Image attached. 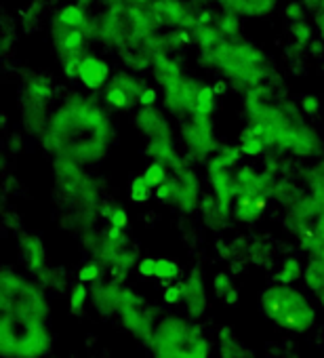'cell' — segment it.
I'll return each instance as SVG.
<instances>
[{
	"label": "cell",
	"instance_id": "1",
	"mask_svg": "<svg viewBox=\"0 0 324 358\" xmlns=\"http://www.w3.org/2000/svg\"><path fill=\"white\" fill-rule=\"evenodd\" d=\"M114 139V122L101 99L70 91L51 112L49 127L38 141L53 158L91 166L108 158Z\"/></svg>",
	"mask_w": 324,
	"mask_h": 358
},
{
	"label": "cell",
	"instance_id": "2",
	"mask_svg": "<svg viewBox=\"0 0 324 358\" xmlns=\"http://www.w3.org/2000/svg\"><path fill=\"white\" fill-rule=\"evenodd\" d=\"M272 83L251 89L242 97V108L253 133H257L270 150L297 158L318 156L322 139L314 127L305 122V116L297 101L274 99Z\"/></svg>",
	"mask_w": 324,
	"mask_h": 358
},
{
	"label": "cell",
	"instance_id": "3",
	"mask_svg": "<svg viewBox=\"0 0 324 358\" xmlns=\"http://www.w3.org/2000/svg\"><path fill=\"white\" fill-rule=\"evenodd\" d=\"M198 66L221 74L242 95L272 78V59L267 53L240 36L223 38L211 51H198Z\"/></svg>",
	"mask_w": 324,
	"mask_h": 358
},
{
	"label": "cell",
	"instance_id": "4",
	"mask_svg": "<svg viewBox=\"0 0 324 358\" xmlns=\"http://www.w3.org/2000/svg\"><path fill=\"white\" fill-rule=\"evenodd\" d=\"M152 358H211L213 343L192 318L169 314L158 318L147 343Z\"/></svg>",
	"mask_w": 324,
	"mask_h": 358
},
{
	"label": "cell",
	"instance_id": "5",
	"mask_svg": "<svg viewBox=\"0 0 324 358\" xmlns=\"http://www.w3.org/2000/svg\"><path fill=\"white\" fill-rule=\"evenodd\" d=\"M259 312L267 322L293 335H305L318 322L316 303L295 285L265 287L259 295Z\"/></svg>",
	"mask_w": 324,
	"mask_h": 358
},
{
	"label": "cell",
	"instance_id": "6",
	"mask_svg": "<svg viewBox=\"0 0 324 358\" xmlns=\"http://www.w3.org/2000/svg\"><path fill=\"white\" fill-rule=\"evenodd\" d=\"M0 314L49 322L51 301L47 297V289L32 276H24L9 266L3 268L0 272Z\"/></svg>",
	"mask_w": 324,
	"mask_h": 358
},
{
	"label": "cell",
	"instance_id": "7",
	"mask_svg": "<svg viewBox=\"0 0 324 358\" xmlns=\"http://www.w3.org/2000/svg\"><path fill=\"white\" fill-rule=\"evenodd\" d=\"M53 350L49 322L0 314V356L3 358H45Z\"/></svg>",
	"mask_w": 324,
	"mask_h": 358
},
{
	"label": "cell",
	"instance_id": "8",
	"mask_svg": "<svg viewBox=\"0 0 324 358\" xmlns=\"http://www.w3.org/2000/svg\"><path fill=\"white\" fill-rule=\"evenodd\" d=\"M240 158L242 152L238 145H221L207 162V179L211 186V196L217 201L221 211L230 217H232V205L236 201L234 177Z\"/></svg>",
	"mask_w": 324,
	"mask_h": 358
},
{
	"label": "cell",
	"instance_id": "9",
	"mask_svg": "<svg viewBox=\"0 0 324 358\" xmlns=\"http://www.w3.org/2000/svg\"><path fill=\"white\" fill-rule=\"evenodd\" d=\"M116 318L120 320L122 329L133 335L141 343H149L154 327H156V312L154 308L133 289L124 287L120 289V301L116 310Z\"/></svg>",
	"mask_w": 324,
	"mask_h": 358
},
{
	"label": "cell",
	"instance_id": "10",
	"mask_svg": "<svg viewBox=\"0 0 324 358\" xmlns=\"http://www.w3.org/2000/svg\"><path fill=\"white\" fill-rule=\"evenodd\" d=\"M179 137L184 156L190 162H209V158L221 148L215 131V120L209 116H190L179 124Z\"/></svg>",
	"mask_w": 324,
	"mask_h": 358
},
{
	"label": "cell",
	"instance_id": "11",
	"mask_svg": "<svg viewBox=\"0 0 324 358\" xmlns=\"http://www.w3.org/2000/svg\"><path fill=\"white\" fill-rule=\"evenodd\" d=\"M17 249H20V259H22L24 268L28 270V274L34 280H38L45 289L55 287V272L49 268V253H47V247L40 241V236L22 234Z\"/></svg>",
	"mask_w": 324,
	"mask_h": 358
},
{
	"label": "cell",
	"instance_id": "12",
	"mask_svg": "<svg viewBox=\"0 0 324 358\" xmlns=\"http://www.w3.org/2000/svg\"><path fill=\"white\" fill-rule=\"evenodd\" d=\"M202 87H205V83L200 78L186 74L177 85L162 91V103H165V110L171 116H175L179 122L190 118L196 110L198 93Z\"/></svg>",
	"mask_w": 324,
	"mask_h": 358
},
{
	"label": "cell",
	"instance_id": "13",
	"mask_svg": "<svg viewBox=\"0 0 324 358\" xmlns=\"http://www.w3.org/2000/svg\"><path fill=\"white\" fill-rule=\"evenodd\" d=\"M152 15L156 24L162 28H184V30H194L196 24V7L190 0H156L152 5Z\"/></svg>",
	"mask_w": 324,
	"mask_h": 358
},
{
	"label": "cell",
	"instance_id": "14",
	"mask_svg": "<svg viewBox=\"0 0 324 358\" xmlns=\"http://www.w3.org/2000/svg\"><path fill=\"white\" fill-rule=\"evenodd\" d=\"M133 127L143 135L145 143L160 141V139H175L173 124L169 116L162 112L158 106L154 108H139L133 114Z\"/></svg>",
	"mask_w": 324,
	"mask_h": 358
},
{
	"label": "cell",
	"instance_id": "15",
	"mask_svg": "<svg viewBox=\"0 0 324 358\" xmlns=\"http://www.w3.org/2000/svg\"><path fill=\"white\" fill-rule=\"evenodd\" d=\"M112 66L105 57L97 55V53H84L80 64H78V83L91 91V93H97V91H103L110 83H112Z\"/></svg>",
	"mask_w": 324,
	"mask_h": 358
},
{
	"label": "cell",
	"instance_id": "16",
	"mask_svg": "<svg viewBox=\"0 0 324 358\" xmlns=\"http://www.w3.org/2000/svg\"><path fill=\"white\" fill-rule=\"evenodd\" d=\"M179 285H182V293H184L182 303H184L186 316L192 320L202 318L209 310V293H207L202 274L198 270H194L184 280H179Z\"/></svg>",
	"mask_w": 324,
	"mask_h": 358
},
{
	"label": "cell",
	"instance_id": "17",
	"mask_svg": "<svg viewBox=\"0 0 324 358\" xmlns=\"http://www.w3.org/2000/svg\"><path fill=\"white\" fill-rule=\"evenodd\" d=\"M49 36H51L53 49H55V53L59 55V59L78 57V55L89 53V51H87L89 38L82 34V30H72V28H66V26L57 24L55 20H51Z\"/></svg>",
	"mask_w": 324,
	"mask_h": 358
},
{
	"label": "cell",
	"instance_id": "18",
	"mask_svg": "<svg viewBox=\"0 0 324 358\" xmlns=\"http://www.w3.org/2000/svg\"><path fill=\"white\" fill-rule=\"evenodd\" d=\"M171 175L177 179V184H179V199H177L175 209L182 211V213H192V211L200 209V203H202V199H200L202 186H200L198 175L190 169V164L186 162L182 169L173 171Z\"/></svg>",
	"mask_w": 324,
	"mask_h": 358
},
{
	"label": "cell",
	"instance_id": "19",
	"mask_svg": "<svg viewBox=\"0 0 324 358\" xmlns=\"http://www.w3.org/2000/svg\"><path fill=\"white\" fill-rule=\"evenodd\" d=\"M149 72H152L156 87H160L162 91L177 85L186 76L184 62L179 55H158V57H154Z\"/></svg>",
	"mask_w": 324,
	"mask_h": 358
},
{
	"label": "cell",
	"instance_id": "20",
	"mask_svg": "<svg viewBox=\"0 0 324 358\" xmlns=\"http://www.w3.org/2000/svg\"><path fill=\"white\" fill-rule=\"evenodd\" d=\"M122 285L118 280H99L91 289V303L103 318L116 316Z\"/></svg>",
	"mask_w": 324,
	"mask_h": 358
},
{
	"label": "cell",
	"instance_id": "21",
	"mask_svg": "<svg viewBox=\"0 0 324 358\" xmlns=\"http://www.w3.org/2000/svg\"><path fill=\"white\" fill-rule=\"evenodd\" d=\"M270 201H272L270 196H257V194L236 196V201L232 205V217L238 224H253L265 213Z\"/></svg>",
	"mask_w": 324,
	"mask_h": 358
},
{
	"label": "cell",
	"instance_id": "22",
	"mask_svg": "<svg viewBox=\"0 0 324 358\" xmlns=\"http://www.w3.org/2000/svg\"><path fill=\"white\" fill-rule=\"evenodd\" d=\"M217 358H257V352L249 348L234 329L221 327L217 331Z\"/></svg>",
	"mask_w": 324,
	"mask_h": 358
},
{
	"label": "cell",
	"instance_id": "23",
	"mask_svg": "<svg viewBox=\"0 0 324 358\" xmlns=\"http://www.w3.org/2000/svg\"><path fill=\"white\" fill-rule=\"evenodd\" d=\"M20 97L36 101V103H43V106H51L53 99H55V83L47 74H30L24 80Z\"/></svg>",
	"mask_w": 324,
	"mask_h": 358
},
{
	"label": "cell",
	"instance_id": "24",
	"mask_svg": "<svg viewBox=\"0 0 324 358\" xmlns=\"http://www.w3.org/2000/svg\"><path fill=\"white\" fill-rule=\"evenodd\" d=\"M303 285L314 295L316 303H320L324 308V253L314 255L305 262Z\"/></svg>",
	"mask_w": 324,
	"mask_h": 358
},
{
	"label": "cell",
	"instance_id": "25",
	"mask_svg": "<svg viewBox=\"0 0 324 358\" xmlns=\"http://www.w3.org/2000/svg\"><path fill=\"white\" fill-rule=\"evenodd\" d=\"M57 24L66 26V28H72V30H82L87 26V22L91 20L89 11L84 7H80L78 3H64L55 13L53 17Z\"/></svg>",
	"mask_w": 324,
	"mask_h": 358
},
{
	"label": "cell",
	"instance_id": "26",
	"mask_svg": "<svg viewBox=\"0 0 324 358\" xmlns=\"http://www.w3.org/2000/svg\"><path fill=\"white\" fill-rule=\"evenodd\" d=\"M101 101L105 108L116 110V112H131L137 103V99H133L126 91H122L120 87H116L114 83H110L103 91H101Z\"/></svg>",
	"mask_w": 324,
	"mask_h": 358
},
{
	"label": "cell",
	"instance_id": "27",
	"mask_svg": "<svg viewBox=\"0 0 324 358\" xmlns=\"http://www.w3.org/2000/svg\"><path fill=\"white\" fill-rule=\"evenodd\" d=\"M118 57L122 59L124 70L135 72V74L149 72L152 64H154V57L143 49H122V51H118Z\"/></svg>",
	"mask_w": 324,
	"mask_h": 358
},
{
	"label": "cell",
	"instance_id": "28",
	"mask_svg": "<svg viewBox=\"0 0 324 358\" xmlns=\"http://www.w3.org/2000/svg\"><path fill=\"white\" fill-rule=\"evenodd\" d=\"M112 83H114L116 87H120L122 91H126L133 99H137V103H139V95H141L143 89L149 85V83H145L139 74L128 72V70H118V72H114Z\"/></svg>",
	"mask_w": 324,
	"mask_h": 358
},
{
	"label": "cell",
	"instance_id": "29",
	"mask_svg": "<svg viewBox=\"0 0 324 358\" xmlns=\"http://www.w3.org/2000/svg\"><path fill=\"white\" fill-rule=\"evenodd\" d=\"M303 270H305V264L299 259V257H286L280 268L276 270L274 274V280L278 285H295L297 280H303Z\"/></svg>",
	"mask_w": 324,
	"mask_h": 358
},
{
	"label": "cell",
	"instance_id": "30",
	"mask_svg": "<svg viewBox=\"0 0 324 358\" xmlns=\"http://www.w3.org/2000/svg\"><path fill=\"white\" fill-rule=\"evenodd\" d=\"M236 145L240 148L242 156H249V158H259V156H263V152L267 150V145L263 143V139H261L257 133H253V129H251L249 124L240 131L238 143H236Z\"/></svg>",
	"mask_w": 324,
	"mask_h": 358
},
{
	"label": "cell",
	"instance_id": "31",
	"mask_svg": "<svg viewBox=\"0 0 324 358\" xmlns=\"http://www.w3.org/2000/svg\"><path fill=\"white\" fill-rule=\"evenodd\" d=\"M192 38L198 51H211L223 41V34L219 32L217 26H196L192 30Z\"/></svg>",
	"mask_w": 324,
	"mask_h": 358
},
{
	"label": "cell",
	"instance_id": "32",
	"mask_svg": "<svg viewBox=\"0 0 324 358\" xmlns=\"http://www.w3.org/2000/svg\"><path fill=\"white\" fill-rule=\"evenodd\" d=\"M278 7V0H242V5L238 7V15L242 17H267L274 13Z\"/></svg>",
	"mask_w": 324,
	"mask_h": 358
},
{
	"label": "cell",
	"instance_id": "33",
	"mask_svg": "<svg viewBox=\"0 0 324 358\" xmlns=\"http://www.w3.org/2000/svg\"><path fill=\"white\" fill-rule=\"evenodd\" d=\"M288 36H290V43L305 49L316 41V28L311 22H297V24H288Z\"/></svg>",
	"mask_w": 324,
	"mask_h": 358
},
{
	"label": "cell",
	"instance_id": "34",
	"mask_svg": "<svg viewBox=\"0 0 324 358\" xmlns=\"http://www.w3.org/2000/svg\"><path fill=\"white\" fill-rule=\"evenodd\" d=\"M215 26L219 28L223 38H238L242 30V15H238L236 11H221L217 13Z\"/></svg>",
	"mask_w": 324,
	"mask_h": 358
},
{
	"label": "cell",
	"instance_id": "35",
	"mask_svg": "<svg viewBox=\"0 0 324 358\" xmlns=\"http://www.w3.org/2000/svg\"><path fill=\"white\" fill-rule=\"evenodd\" d=\"M162 34H165V43H167L169 55H177V53H182L184 49H188L190 45H194L192 32H190V30H184V28L167 30V32H162Z\"/></svg>",
	"mask_w": 324,
	"mask_h": 358
},
{
	"label": "cell",
	"instance_id": "36",
	"mask_svg": "<svg viewBox=\"0 0 324 358\" xmlns=\"http://www.w3.org/2000/svg\"><path fill=\"white\" fill-rule=\"evenodd\" d=\"M141 175L145 177V182L149 184V188L156 192L162 184H167L169 179H171V169L165 166L162 162H149V164L143 169Z\"/></svg>",
	"mask_w": 324,
	"mask_h": 358
},
{
	"label": "cell",
	"instance_id": "37",
	"mask_svg": "<svg viewBox=\"0 0 324 358\" xmlns=\"http://www.w3.org/2000/svg\"><path fill=\"white\" fill-rule=\"evenodd\" d=\"M182 278V268L177 262L169 259V257H158L156 262V280L165 282V285H173Z\"/></svg>",
	"mask_w": 324,
	"mask_h": 358
},
{
	"label": "cell",
	"instance_id": "38",
	"mask_svg": "<svg viewBox=\"0 0 324 358\" xmlns=\"http://www.w3.org/2000/svg\"><path fill=\"white\" fill-rule=\"evenodd\" d=\"M215 110H217V93L213 91V85H207V83H205V87H202L200 93H198V101H196L194 114L213 118V116H215ZM194 114H192V116H194Z\"/></svg>",
	"mask_w": 324,
	"mask_h": 358
},
{
	"label": "cell",
	"instance_id": "39",
	"mask_svg": "<svg viewBox=\"0 0 324 358\" xmlns=\"http://www.w3.org/2000/svg\"><path fill=\"white\" fill-rule=\"evenodd\" d=\"M154 196V190L149 188V184L145 182L143 175H137L131 179L128 184V199L135 203V205H147Z\"/></svg>",
	"mask_w": 324,
	"mask_h": 358
},
{
	"label": "cell",
	"instance_id": "40",
	"mask_svg": "<svg viewBox=\"0 0 324 358\" xmlns=\"http://www.w3.org/2000/svg\"><path fill=\"white\" fill-rule=\"evenodd\" d=\"M99 215L112 226V228H120L124 230L128 226V213L124 207H118V205H99Z\"/></svg>",
	"mask_w": 324,
	"mask_h": 358
},
{
	"label": "cell",
	"instance_id": "41",
	"mask_svg": "<svg viewBox=\"0 0 324 358\" xmlns=\"http://www.w3.org/2000/svg\"><path fill=\"white\" fill-rule=\"evenodd\" d=\"M91 299V289H87V285L78 282L72 287L70 291V297H68V303H70V312L72 314H82L84 308H87V301Z\"/></svg>",
	"mask_w": 324,
	"mask_h": 358
},
{
	"label": "cell",
	"instance_id": "42",
	"mask_svg": "<svg viewBox=\"0 0 324 358\" xmlns=\"http://www.w3.org/2000/svg\"><path fill=\"white\" fill-rule=\"evenodd\" d=\"M154 199L158 201V203H162V205H171V207H175L177 205V199H179V184H177V179L171 175V179L167 184H162L156 192H154Z\"/></svg>",
	"mask_w": 324,
	"mask_h": 358
},
{
	"label": "cell",
	"instance_id": "43",
	"mask_svg": "<svg viewBox=\"0 0 324 358\" xmlns=\"http://www.w3.org/2000/svg\"><path fill=\"white\" fill-rule=\"evenodd\" d=\"M103 272H105V268L97 259H91V262H87V264H82L78 268V282H82V285H95V282L101 280Z\"/></svg>",
	"mask_w": 324,
	"mask_h": 358
},
{
	"label": "cell",
	"instance_id": "44",
	"mask_svg": "<svg viewBox=\"0 0 324 358\" xmlns=\"http://www.w3.org/2000/svg\"><path fill=\"white\" fill-rule=\"evenodd\" d=\"M234 291H236V285H234V280H232V276L228 272L221 270V272H217L213 276V293H215V297L226 301V297L232 295Z\"/></svg>",
	"mask_w": 324,
	"mask_h": 358
},
{
	"label": "cell",
	"instance_id": "45",
	"mask_svg": "<svg viewBox=\"0 0 324 358\" xmlns=\"http://www.w3.org/2000/svg\"><path fill=\"white\" fill-rule=\"evenodd\" d=\"M282 17L288 24H297V22H305L307 20V9L301 0H288V3L282 7Z\"/></svg>",
	"mask_w": 324,
	"mask_h": 358
},
{
	"label": "cell",
	"instance_id": "46",
	"mask_svg": "<svg viewBox=\"0 0 324 358\" xmlns=\"http://www.w3.org/2000/svg\"><path fill=\"white\" fill-rule=\"evenodd\" d=\"M299 108H301V112H303V116H307V118H314V116H318L320 114V110H322V99L318 97V95H314V93H303L301 97H299Z\"/></svg>",
	"mask_w": 324,
	"mask_h": 358
},
{
	"label": "cell",
	"instance_id": "47",
	"mask_svg": "<svg viewBox=\"0 0 324 358\" xmlns=\"http://www.w3.org/2000/svg\"><path fill=\"white\" fill-rule=\"evenodd\" d=\"M162 301L167 306H179L184 301V293H182V285L179 282H173V285H167L165 291H162Z\"/></svg>",
	"mask_w": 324,
	"mask_h": 358
},
{
	"label": "cell",
	"instance_id": "48",
	"mask_svg": "<svg viewBox=\"0 0 324 358\" xmlns=\"http://www.w3.org/2000/svg\"><path fill=\"white\" fill-rule=\"evenodd\" d=\"M158 99H160L158 87L147 85V87L143 89V93L139 95V108H154V106H158Z\"/></svg>",
	"mask_w": 324,
	"mask_h": 358
},
{
	"label": "cell",
	"instance_id": "49",
	"mask_svg": "<svg viewBox=\"0 0 324 358\" xmlns=\"http://www.w3.org/2000/svg\"><path fill=\"white\" fill-rule=\"evenodd\" d=\"M156 262L158 257H143L137 262V274L141 278H156Z\"/></svg>",
	"mask_w": 324,
	"mask_h": 358
},
{
	"label": "cell",
	"instance_id": "50",
	"mask_svg": "<svg viewBox=\"0 0 324 358\" xmlns=\"http://www.w3.org/2000/svg\"><path fill=\"white\" fill-rule=\"evenodd\" d=\"M215 22H217V13L211 7L196 9V24L198 26H215Z\"/></svg>",
	"mask_w": 324,
	"mask_h": 358
},
{
	"label": "cell",
	"instance_id": "51",
	"mask_svg": "<svg viewBox=\"0 0 324 358\" xmlns=\"http://www.w3.org/2000/svg\"><path fill=\"white\" fill-rule=\"evenodd\" d=\"M15 41H17L15 32H11V28H5L3 30V36H0V49H3L5 55H9V51L13 49Z\"/></svg>",
	"mask_w": 324,
	"mask_h": 358
},
{
	"label": "cell",
	"instance_id": "52",
	"mask_svg": "<svg viewBox=\"0 0 324 358\" xmlns=\"http://www.w3.org/2000/svg\"><path fill=\"white\" fill-rule=\"evenodd\" d=\"M307 55L311 59H322L324 57V43L320 38H316L309 47H307Z\"/></svg>",
	"mask_w": 324,
	"mask_h": 358
},
{
	"label": "cell",
	"instance_id": "53",
	"mask_svg": "<svg viewBox=\"0 0 324 358\" xmlns=\"http://www.w3.org/2000/svg\"><path fill=\"white\" fill-rule=\"evenodd\" d=\"M314 28H316V34H318V38L324 43V11H316L314 13Z\"/></svg>",
	"mask_w": 324,
	"mask_h": 358
},
{
	"label": "cell",
	"instance_id": "54",
	"mask_svg": "<svg viewBox=\"0 0 324 358\" xmlns=\"http://www.w3.org/2000/svg\"><path fill=\"white\" fill-rule=\"evenodd\" d=\"M211 3H217L223 11H236L238 13V7L242 5V0H211Z\"/></svg>",
	"mask_w": 324,
	"mask_h": 358
},
{
	"label": "cell",
	"instance_id": "55",
	"mask_svg": "<svg viewBox=\"0 0 324 358\" xmlns=\"http://www.w3.org/2000/svg\"><path fill=\"white\" fill-rule=\"evenodd\" d=\"M230 89H232V87H230V83H228L226 78H217V80L213 83V91L217 93V97L226 95V93H228Z\"/></svg>",
	"mask_w": 324,
	"mask_h": 358
},
{
	"label": "cell",
	"instance_id": "56",
	"mask_svg": "<svg viewBox=\"0 0 324 358\" xmlns=\"http://www.w3.org/2000/svg\"><path fill=\"white\" fill-rule=\"evenodd\" d=\"M154 3H156V0H128L131 7H143V9H152Z\"/></svg>",
	"mask_w": 324,
	"mask_h": 358
},
{
	"label": "cell",
	"instance_id": "57",
	"mask_svg": "<svg viewBox=\"0 0 324 358\" xmlns=\"http://www.w3.org/2000/svg\"><path fill=\"white\" fill-rule=\"evenodd\" d=\"M74 3H78L80 7H84V9L89 11V9H91V7L95 5V0H74Z\"/></svg>",
	"mask_w": 324,
	"mask_h": 358
},
{
	"label": "cell",
	"instance_id": "58",
	"mask_svg": "<svg viewBox=\"0 0 324 358\" xmlns=\"http://www.w3.org/2000/svg\"><path fill=\"white\" fill-rule=\"evenodd\" d=\"M87 358H93V356H87Z\"/></svg>",
	"mask_w": 324,
	"mask_h": 358
},
{
	"label": "cell",
	"instance_id": "59",
	"mask_svg": "<svg viewBox=\"0 0 324 358\" xmlns=\"http://www.w3.org/2000/svg\"><path fill=\"white\" fill-rule=\"evenodd\" d=\"M322 124H324V120H322Z\"/></svg>",
	"mask_w": 324,
	"mask_h": 358
}]
</instances>
